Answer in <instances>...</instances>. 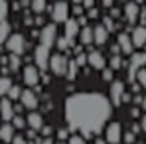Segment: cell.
Segmentation results:
<instances>
[{
  "label": "cell",
  "mask_w": 146,
  "mask_h": 144,
  "mask_svg": "<svg viewBox=\"0 0 146 144\" xmlns=\"http://www.w3.org/2000/svg\"><path fill=\"white\" fill-rule=\"evenodd\" d=\"M130 115H132L134 119H138V117H142V115H140V109H132V111H130Z\"/></svg>",
  "instance_id": "obj_48"
},
{
  "label": "cell",
  "mask_w": 146,
  "mask_h": 144,
  "mask_svg": "<svg viewBox=\"0 0 146 144\" xmlns=\"http://www.w3.org/2000/svg\"><path fill=\"white\" fill-rule=\"evenodd\" d=\"M117 42H119V46H121L122 53H126V55L132 53V49H134V42H132V38H128V32H121L119 38H117Z\"/></svg>",
  "instance_id": "obj_16"
},
{
  "label": "cell",
  "mask_w": 146,
  "mask_h": 144,
  "mask_svg": "<svg viewBox=\"0 0 146 144\" xmlns=\"http://www.w3.org/2000/svg\"><path fill=\"white\" fill-rule=\"evenodd\" d=\"M14 124H10V122H4L2 126H0V140L2 142H12L14 140Z\"/></svg>",
  "instance_id": "obj_21"
},
{
  "label": "cell",
  "mask_w": 146,
  "mask_h": 144,
  "mask_svg": "<svg viewBox=\"0 0 146 144\" xmlns=\"http://www.w3.org/2000/svg\"><path fill=\"white\" fill-rule=\"evenodd\" d=\"M81 32V24H79V20L77 18H69L67 22H65V40L69 42V46H73V42H75V38H77V34Z\"/></svg>",
  "instance_id": "obj_12"
},
{
  "label": "cell",
  "mask_w": 146,
  "mask_h": 144,
  "mask_svg": "<svg viewBox=\"0 0 146 144\" xmlns=\"http://www.w3.org/2000/svg\"><path fill=\"white\" fill-rule=\"evenodd\" d=\"M146 65V51H132L130 53V59H128V81L134 83L136 81V75L138 71Z\"/></svg>",
  "instance_id": "obj_2"
},
{
  "label": "cell",
  "mask_w": 146,
  "mask_h": 144,
  "mask_svg": "<svg viewBox=\"0 0 146 144\" xmlns=\"http://www.w3.org/2000/svg\"><path fill=\"white\" fill-rule=\"evenodd\" d=\"M136 81H138V83H140V85L146 89V69H144V67L138 71V75H136Z\"/></svg>",
  "instance_id": "obj_34"
},
{
  "label": "cell",
  "mask_w": 146,
  "mask_h": 144,
  "mask_svg": "<svg viewBox=\"0 0 146 144\" xmlns=\"http://www.w3.org/2000/svg\"><path fill=\"white\" fill-rule=\"evenodd\" d=\"M75 61L79 63V67H83V65H87V55L81 51V53H77V57H75Z\"/></svg>",
  "instance_id": "obj_36"
},
{
  "label": "cell",
  "mask_w": 146,
  "mask_h": 144,
  "mask_svg": "<svg viewBox=\"0 0 146 144\" xmlns=\"http://www.w3.org/2000/svg\"><path fill=\"white\" fill-rule=\"evenodd\" d=\"M130 101H132V95L124 91V95H122V103H130Z\"/></svg>",
  "instance_id": "obj_45"
},
{
  "label": "cell",
  "mask_w": 146,
  "mask_h": 144,
  "mask_svg": "<svg viewBox=\"0 0 146 144\" xmlns=\"http://www.w3.org/2000/svg\"><path fill=\"white\" fill-rule=\"evenodd\" d=\"M12 124L16 126V128H24L26 124H28V120L24 117H20V115H14V119H12Z\"/></svg>",
  "instance_id": "obj_30"
},
{
  "label": "cell",
  "mask_w": 146,
  "mask_h": 144,
  "mask_svg": "<svg viewBox=\"0 0 146 144\" xmlns=\"http://www.w3.org/2000/svg\"><path fill=\"white\" fill-rule=\"evenodd\" d=\"M55 42H57V24H55V22L46 24L42 28V32H40V44L51 49Z\"/></svg>",
  "instance_id": "obj_4"
},
{
  "label": "cell",
  "mask_w": 146,
  "mask_h": 144,
  "mask_svg": "<svg viewBox=\"0 0 146 144\" xmlns=\"http://www.w3.org/2000/svg\"><path fill=\"white\" fill-rule=\"evenodd\" d=\"M83 8H85L83 4H81V6L75 4V6H73V14H75V16H81V14H83Z\"/></svg>",
  "instance_id": "obj_41"
},
{
  "label": "cell",
  "mask_w": 146,
  "mask_h": 144,
  "mask_svg": "<svg viewBox=\"0 0 146 144\" xmlns=\"http://www.w3.org/2000/svg\"><path fill=\"white\" fill-rule=\"evenodd\" d=\"M103 26H105L109 32L117 30V26H115V22H113V16H105V18H103Z\"/></svg>",
  "instance_id": "obj_31"
},
{
  "label": "cell",
  "mask_w": 146,
  "mask_h": 144,
  "mask_svg": "<svg viewBox=\"0 0 146 144\" xmlns=\"http://www.w3.org/2000/svg\"><path fill=\"white\" fill-rule=\"evenodd\" d=\"M22 109H26V107L22 105V103H20V105H16V107H14V111H16V115H20V113H22Z\"/></svg>",
  "instance_id": "obj_51"
},
{
  "label": "cell",
  "mask_w": 146,
  "mask_h": 144,
  "mask_svg": "<svg viewBox=\"0 0 146 144\" xmlns=\"http://www.w3.org/2000/svg\"><path fill=\"white\" fill-rule=\"evenodd\" d=\"M12 144H28L24 140V138H22V136H14V140H12Z\"/></svg>",
  "instance_id": "obj_44"
},
{
  "label": "cell",
  "mask_w": 146,
  "mask_h": 144,
  "mask_svg": "<svg viewBox=\"0 0 146 144\" xmlns=\"http://www.w3.org/2000/svg\"><path fill=\"white\" fill-rule=\"evenodd\" d=\"M130 130H132L134 134H138V132L142 130V126H140V124H132V128H130Z\"/></svg>",
  "instance_id": "obj_49"
},
{
  "label": "cell",
  "mask_w": 146,
  "mask_h": 144,
  "mask_svg": "<svg viewBox=\"0 0 146 144\" xmlns=\"http://www.w3.org/2000/svg\"><path fill=\"white\" fill-rule=\"evenodd\" d=\"M14 83H12V79L8 77V75H2L0 77V97L8 95V91H10V87H12Z\"/></svg>",
  "instance_id": "obj_23"
},
{
  "label": "cell",
  "mask_w": 146,
  "mask_h": 144,
  "mask_svg": "<svg viewBox=\"0 0 146 144\" xmlns=\"http://www.w3.org/2000/svg\"><path fill=\"white\" fill-rule=\"evenodd\" d=\"M134 2H138V4H142V2H144V0H134Z\"/></svg>",
  "instance_id": "obj_57"
},
{
  "label": "cell",
  "mask_w": 146,
  "mask_h": 144,
  "mask_svg": "<svg viewBox=\"0 0 146 144\" xmlns=\"http://www.w3.org/2000/svg\"><path fill=\"white\" fill-rule=\"evenodd\" d=\"M121 2H128V0H121Z\"/></svg>",
  "instance_id": "obj_60"
},
{
  "label": "cell",
  "mask_w": 146,
  "mask_h": 144,
  "mask_svg": "<svg viewBox=\"0 0 146 144\" xmlns=\"http://www.w3.org/2000/svg\"><path fill=\"white\" fill-rule=\"evenodd\" d=\"M130 38L134 42V48H142L146 44V26H136L130 32Z\"/></svg>",
  "instance_id": "obj_17"
},
{
  "label": "cell",
  "mask_w": 146,
  "mask_h": 144,
  "mask_svg": "<svg viewBox=\"0 0 146 144\" xmlns=\"http://www.w3.org/2000/svg\"><path fill=\"white\" fill-rule=\"evenodd\" d=\"M42 144H53V140H51V136H44V140H42Z\"/></svg>",
  "instance_id": "obj_54"
},
{
  "label": "cell",
  "mask_w": 146,
  "mask_h": 144,
  "mask_svg": "<svg viewBox=\"0 0 146 144\" xmlns=\"http://www.w3.org/2000/svg\"><path fill=\"white\" fill-rule=\"evenodd\" d=\"M42 134H44V136H51V134H53V128L44 124V126H42Z\"/></svg>",
  "instance_id": "obj_40"
},
{
  "label": "cell",
  "mask_w": 146,
  "mask_h": 144,
  "mask_svg": "<svg viewBox=\"0 0 146 144\" xmlns=\"http://www.w3.org/2000/svg\"><path fill=\"white\" fill-rule=\"evenodd\" d=\"M122 65H124V61L121 59V53H111V67L117 71V69H121Z\"/></svg>",
  "instance_id": "obj_27"
},
{
  "label": "cell",
  "mask_w": 146,
  "mask_h": 144,
  "mask_svg": "<svg viewBox=\"0 0 146 144\" xmlns=\"http://www.w3.org/2000/svg\"><path fill=\"white\" fill-rule=\"evenodd\" d=\"M111 16H113V18H119V16H121V10H117V8H111Z\"/></svg>",
  "instance_id": "obj_47"
},
{
  "label": "cell",
  "mask_w": 146,
  "mask_h": 144,
  "mask_svg": "<svg viewBox=\"0 0 146 144\" xmlns=\"http://www.w3.org/2000/svg\"><path fill=\"white\" fill-rule=\"evenodd\" d=\"M111 101L101 93H75L65 101L69 130H79L85 138L101 132L111 117Z\"/></svg>",
  "instance_id": "obj_1"
},
{
  "label": "cell",
  "mask_w": 146,
  "mask_h": 144,
  "mask_svg": "<svg viewBox=\"0 0 146 144\" xmlns=\"http://www.w3.org/2000/svg\"><path fill=\"white\" fill-rule=\"evenodd\" d=\"M87 65H89L91 69L103 71V69H105V65H107V59L103 57V53H101V51H95V49H91V51L87 53Z\"/></svg>",
  "instance_id": "obj_11"
},
{
  "label": "cell",
  "mask_w": 146,
  "mask_h": 144,
  "mask_svg": "<svg viewBox=\"0 0 146 144\" xmlns=\"http://www.w3.org/2000/svg\"><path fill=\"white\" fill-rule=\"evenodd\" d=\"M26 120H28V126L34 128V130H42V126H44V117L40 113H36V111H32L26 117Z\"/></svg>",
  "instance_id": "obj_19"
},
{
  "label": "cell",
  "mask_w": 146,
  "mask_h": 144,
  "mask_svg": "<svg viewBox=\"0 0 146 144\" xmlns=\"http://www.w3.org/2000/svg\"><path fill=\"white\" fill-rule=\"evenodd\" d=\"M105 138L109 144H119L122 140V126L121 122H111L105 130Z\"/></svg>",
  "instance_id": "obj_8"
},
{
  "label": "cell",
  "mask_w": 146,
  "mask_h": 144,
  "mask_svg": "<svg viewBox=\"0 0 146 144\" xmlns=\"http://www.w3.org/2000/svg\"><path fill=\"white\" fill-rule=\"evenodd\" d=\"M20 101H22V105H24L26 109H30V111H36V109H38V105H40L38 97H36V93H34L32 89H26V91H22Z\"/></svg>",
  "instance_id": "obj_15"
},
{
  "label": "cell",
  "mask_w": 146,
  "mask_h": 144,
  "mask_svg": "<svg viewBox=\"0 0 146 144\" xmlns=\"http://www.w3.org/2000/svg\"><path fill=\"white\" fill-rule=\"evenodd\" d=\"M67 67H69V59H67V55H63V53H53L51 57H49V69L55 73V75H67Z\"/></svg>",
  "instance_id": "obj_5"
},
{
  "label": "cell",
  "mask_w": 146,
  "mask_h": 144,
  "mask_svg": "<svg viewBox=\"0 0 146 144\" xmlns=\"http://www.w3.org/2000/svg\"><path fill=\"white\" fill-rule=\"evenodd\" d=\"M55 44H57V49H59V51H67V49L71 48V46H69V42L65 40V36L57 38V42H55Z\"/></svg>",
  "instance_id": "obj_29"
},
{
  "label": "cell",
  "mask_w": 146,
  "mask_h": 144,
  "mask_svg": "<svg viewBox=\"0 0 146 144\" xmlns=\"http://www.w3.org/2000/svg\"><path fill=\"white\" fill-rule=\"evenodd\" d=\"M79 42H81L83 46H91V44H95L93 28H89V26H83V28H81V32H79Z\"/></svg>",
  "instance_id": "obj_20"
},
{
  "label": "cell",
  "mask_w": 146,
  "mask_h": 144,
  "mask_svg": "<svg viewBox=\"0 0 146 144\" xmlns=\"http://www.w3.org/2000/svg\"><path fill=\"white\" fill-rule=\"evenodd\" d=\"M140 24L142 26H146V6L140 10Z\"/></svg>",
  "instance_id": "obj_42"
},
{
  "label": "cell",
  "mask_w": 146,
  "mask_h": 144,
  "mask_svg": "<svg viewBox=\"0 0 146 144\" xmlns=\"http://www.w3.org/2000/svg\"><path fill=\"white\" fill-rule=\"evenodd\" d=\"M30 8L34 14H42L44 10H48V0H32Z\"/></svg>",
  "instance_id": "obj_25"
},
{
  "label": "cell",
  "mask_w": 146,
  "mask_h": 144,
  "mask_svg": "<svg viewBox=\"0 0 146 144\" xmlns=\"http://www.w3.org/2000/svg\"><path fill=\"white\" fill-rule=\"evenodd\" d=\"M122 138H124V142H126V144H132L134 140H136V134H134L132 130H128V132L122 134Z\"/></svg>",
  "instance_id": "obj_35"
},
{
  "label": "cell",
  "mask_w": 146,
  "mask_h": 144,
  "mask_svg": "<svg viewBox=\"0 0 146 144\" xmlns=\"http://www.w3.org/2000/svg\"><path fill=\"white\" fill-rule=\"evenodd\" d=\"M87 18H89V20H97V18H99V10L95 8V6H91V8H89V14H87Z\"/></svg>",
  "instance_id": "obj_37"
},
{
  "label": "cell",
  "mask_w": 146,
  "mask_h": 144,
  "mask_svg": "<svg viewBox=\"0 0 146 144\" xmlns=\"http://www.w3.org/2000/svg\"><path fill=\"white\" fill-rule=\"evenodd\" d=\"M113 71H115L113 67L111 69H103V79L105 81H113Z\"/></svg>",
  "instance_id": "obj_39"
},
{
  "label": "cell",
  "mask_w": 146,
  "mask_h": 144,
  "mask_svg": "<svg viewBox=\"0 0 146 144\" xmlns=\"http://www.w3.org/2000/svg\"><path fill=\"white\" fill-rule=\"evenodd\" d=\"M95 144H109L107 138H95Z\"/></svg>",
  "instance_id": "obj_55"
},
{
  "label": "cell",
  "mask_w": 146,
  "mask_h": 144,
  "mask_svg": "<svg viewBox=\"0 0 146 144\" xmlns=\"http://www.w3.org/2000/svg\"><path fill=\"white\" fill-rule=\"evenodd\" d=\"M142 99H144V97H142V95H136V97H134V99H132V101H134L136 105H142Z\"/></svg>",
  "instance_id": "obj_52"
},
{
  "label": "cell",
  "mask_w": 146,
  "mask_h": 144,
  "mask_svg": "<svg viewBox=\"0 0 146 144\" xmlns=\"http://www.w3.org/2000/svg\"><path fill=\"white\" fill-rule=\"evenodd\" d=\"M121 51H122V49H121V46H119V42L111 46V53H121Z\"/></svg>",
  "instance_id": "obj_43"
},
{
  "label": "cell",
  "mask_w": 146,
  "mask_h": 144,
  "mask_svg": "<svg viewBox=\"0 0 146 144\" xmlns=\"http://www.w3.org/2000/svg\"><path fill=\"white\" fill-rule=\"evenodd\" d=\"M113 2H115V0H103V6H105V8H113Z\"/></svg>",
  "instance_id": "obj_50"
},
{
  "label": "cell",
  "mask_w": 146,
  "mask_h": 144,
  "mask_svg": "<svg viewBox=\"0 0 146 144\" xmlns=\"http://www.w3.org/2000/svg\"><path fill=\"white\" fill-rule=\"evenodd\" d=\"M49 16L55 24H65L69 20V4L65 0H55V4L49 8Z\"/></svg>",
  "instance_id": "obj_3"
},
{
  "label": "cell",
  "mask_w": 146,
  "mask_h": 144,
  "mask_svg": "<svg viewBox=\"0 0 146 144\" xmlns=\"http://www.w3.org/2000/svg\"><path fill=\"white\" fill-rule=\"evenodd\" d=\"M8 67H10V71H18L22 67V59H20L18 53H10L8 55Z\"/></svg>",
  "instance_id": "obj_22"
},
{
  "label": "cell",
  "mask_w": 146,
  "mask_h": 144,
  "mask_svg": "<svg viewBox=\"0 0 146 144\" xmlns=\"http://www.w3.org/2000/svg\"><path fill=\"white\" fill-rule=\"evenodd\" d=\"M67 144H87V142H85V136L83 134H73V136H69Z\"/></svg>",
  "instance_id": "obj_32"
},
{
  "label": "cell",
  "mask_w": 146,
  "mask_h": 144,
  "mask_svg": "<svg viewBox=\"0 0 146 144\" xmlns=\"http://www.w3.org/2000/svg\"><path fill=\"white\" fill-rule=\"evenodd\" d=\"M124 18H126V22H128V24H134V22L140 18V8H138V2L128 0V2L124 4Z\"/></svg>",
  "instance_id": "obj_14"
},
{
  "label": "cell",
  "mask_w": 146,
  "mask_h": 144,
  "mask_svg": "<svg viewBox=\"0 0 146 144\" xmlns=\"http://www.w3.org/2000/svg\"><path fill=\"white\" fill-rule=\"evenodd\" d=\"M34 24H38V26H46V24H44V18H42V16H38V18L34 20Z\"/></svg>",
  "instance_id": "obj_53"
},
{
  "label": "cell",
  "mask_w": 146,
  "mask_h": 144,
  "mask_svg": "<svg viewBox=\"0 0 146 144\" xmlns=\"http://www.w3.org/2000/svg\"><path fill=\"white\" fill-rule=\"evenodd\" d=\"M6 16H8V2L6 0H0V22L6 20Z\"/></svg>",
  "instance_id": "obj_33"
},
{
  "label": "cell",
  "mask_w": 146,
  "mask_h": 144,
  "mask_svg": "<svg viewBox=\"0 0 146 144\" xmlns=\"http://www.w3.org/2000/svg\"><path fill=\"white\" fill-rule=\"evenodd\" d=\"M16 111H14V105H12V99L10 97H2L0 99V119L4 122H10L14 119Z\"/></svg>",
  "instance_id": "obj_9"
},
{
  "label": "cell",
  "mask_w": 146,
  "mask_h": 144,
  "mask_svg": "<svg viewBox=\"0 0 146 144\" xmlns=\"http://www.w3.org/2000/svg\"><path fill=\"white\" fill-rule=\"evenodd\" d=\"M93 144H95V142H93Z\"/></svg>",
  "instance_id": "obj_61"
},
{
  "label": "cell",
  "mask_w": 146,
  "mask_h": 144,
  "mask_svg": "<svg viewBox=\"0 0 146 144\" xmlns=\"http://www.w3.org/2000/svg\"><path fill=\"white\" fill-rule=\"evenodd\" d=\"M24 83L28 87L40 85V67L38 65H26L24 67Z\"/></svg>",
  "instance_id": "obj_10"
},
{
  "label": "cell",
  "mask_w": 146,
  "mask_h": 144,
  "mask_svg": "<svg viewBox=\"0 0 146 144\" xmlns=\"http://www.w3.org/2000/svg\"><path fill=\"white\" fill-rule=\"evenodd\" d=\"M122 95H124V83L122 81H111V103H113V107L122 105Z\"/></svg>",
  "instance_id": "obj_13"
},
{
  "label": "cell",
  "mask_w": 146,
  "mask_h": 144,
  "mask_svg": "<svg viewBox=\"0 0 146 144\" xmlns=\"http://www.w3.org/2000/svg\"><path fill=\"white\" fill-rule=\"evenodd\" d=\"M34 61L40 67V71H46L49 67V48L42 46V44L36 46V49H34Z\"/></svg>",
  "instance_id": "obj_7"
},
{
  "label": "cell",
  "mask_w": 146,
  "mask_h": 144,
  "mask_svg": "<svg viewBox=\"0 0 146 144\" xmlns=\"http://www.w3.org/2000/svg\"><path fill=\"white\" fill-rule=\"evenodd\" d=\"M10 30H12V28H10V24H8L6 20L0 22V46L6 44V40L10 38Z\"/></svg>",
  "instance_id": "obj_24"
},
{
  "label": "cell",
  "mask_w": 146,
  "mask_h": 144,
  "mask_svg": "<svg viewBox=\"0 0 146 144\" xmlns=\"http://www.w3.org/2000/svg\"><path fill=\"white\" fill-rule=\"evenodd\" d=\"M28 48V44H26V38L22 34H10V38L6 40V49L10 51V53H18V55H22Z\"/></svg>",
  "instance_id": "obj_6"
},
{
  "label": "cell",
  "mask_w": 146,
  "mask_h": 144,
  "mask_svg": "<svg viewBox=\"0 0 146 144\" xmlns=\"http://www.w3.org/2000/svg\"><path fill=\"white\" fill-rule=\"evenodd\" d=\"M77 73H79V63L75 61V59H69V67H67V79L69 81H75V77H77Z\"/></svg>",
  "instance_id": "obj_26"
},
{
  "label": "cell",
  "mask_w": 146,
  "mask_h": 144,
  "mask_svg": "<svg viewBox=\"0 0 146 144\" xmlns=\"http://www.w3.org/2000/svg\"><path fill=\"white\" fill-rule=\"evenodd\" d=\"M93 36H95V44H97V46H103V44H107L109 30H107L103 24H97L95 28H93Z\"/></svg>",
  "instance_id": "obj_18"
},
{
  "label": "cell",
  "mask_w": 146,
  "mask_h": 144,
  "mask_svg": "<svg viewBox=\"0 0 146 144\" xmlns=\"http://www.w3.org/2000/svg\"><path fill=\"white\" fill-rule=\"evenodd\" d=\"M8 97H10L12 101H18V99L22 97V89H20L18 85H12V87H10V91H8Z\"/></svg>",
  "instance_id": "obj_28"
},
{
  "label": "cell",
  "mask_w": 146,
  "mask_h": 144,
  "mask_svg": "<svg viewBox=\"0 0 146 144\" xmlns=\"http://www.w3.org/2000/svg\"><path fill=\"white\" fill-rule=\"evenodd\" d=\"M140 107H142V111H146V97L142 99V105H140Z\"/></svg>",
  "instance_id": "obj_56"
},
{
  "label": "cell",
  "mask_w": 146,
  "mask_h": 144,
  "mask_svg": "<svg viewBox=\"0 0 146 144\" xmlns=\"http://www.w3.org/2000/svg\"><path fill=\"white\" fill-rule=\"evenodd\" d=\"M57 138H59V140L69 138V130H67V128H59V130H57Z\"/></svg>",
  "instance_id": "obj_38"
},
{
  "label": "cell",
  "mask_w": 146,
  "mask_h": 144,
  "mask_svg": "<svg viewBox=\"0 0 146 144\" xmlns=\"http://www.w3.org/2000/svg\"><path fill=\"white\" fill-rule=\"evenodd\" d=\"M73 2H75V4H81V0H73Z\"/></svg>",
  "instance_id": "obj_58"
},
{
  "label": "cell",
  "mask_w": 146,
  "mask_h": 144,
  "mask_svg": "<svg viewBox=\"0 0 146 144\" xmlns=\"http://www.w3.org/2000/svg\"><path fill=\"white\" fill-rule=\"evenodd\" d=\"M57 144H65V142H63V140H59V142H57Z\"/></svg>",
  "instance_id": "obj_59"
},
{
  "label": "cell",
  "mask_w": 146,
  "mask_h": 144,
  "mask_svg": "<svg viewBox=\"0 0 146 144\" xmlns=\"http://www.w3.org/2000/svg\"><path fill=\"white\" fill-rule=\"evenodd\" d=\"M140 126H142V132H146V115L140 117Z\"/></svg>",
  "instance_id": "obj_46"
}]
</instances>
